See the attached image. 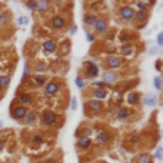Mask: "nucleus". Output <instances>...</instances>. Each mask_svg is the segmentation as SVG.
I'll use <instances>...</instances> for the list:
<instances>
[{
  "label": "nucleus",
  "mask_w": 163,
  "mask_h": 163,
  "mask_svg": "<svg viewBox=\"0 0 163 163\" xmlns=\"http://www.w3.org/2000/svg\"><path fill=\"white\" fill-rule=\"evenodd\" d=\"M85 67H86V77L95 79L96 76L99 75V69H97V66H96L93 62H86Z\"/></svg>",
  "instance_id": "f257e3e1"
},
{
  "label": "nucleus",
  "mask_w": 163,
  "mask_h": 163,
  "mask_svg": "<svg viewBox=\"0 0 163 163\" xmlns=\"http://www.w3.org/2000/svg\"><path fill=\"white\" fill-rule=\"evenodd\" d=\"M56 120H57V115H56L54 112H50V110L44 112L43 116H42V122H43L46 126L54 125V123H56Z\"/></svg>",
  "instance_id": "f03ea898"
},
{
  "label": "nucleus",
  "mask_w": 163,
  "mask_h": 163,
  "mask_svg": "<svg viewBox=\"0 0 163 163\" xmlns=\"http://www.w3.org/2000/svg\"><path fill=\"white\" fill-rule=\"evenodd\" d=\"M59 90H60V86H59V83H56V82H49V83H46V86H44V92H46L47 96L57 95Z\"/></svg>",
  "instance_id": "7ed1b4c3"
},
{
  "label": "nucleus",
  "mask_w": 163,
  "mask_h": 163,
  "mask_svg": "<svg viewBox=\"0 0 163 163\" xmlns=\"http://www.w3.org/2000/svg\"><path fill=\"white\" fill-rule=\"evenodd\" d=\"M106 66L109 69H117L122 66V57L119 56H109L107 60H106Z\"/></svg>",
  "instance_id": "20e7f679"
},
{
  "label": "nucleus",
  "mask_w": 163,
  "mask_h": 163,
  "mask_svg": "<svg viewBox=\"0 0 163 163\" xmlns=\"http://www.w3.org/2000/svg\"><path fill=\"white\" fill-rule=\"evenodd\" d=\"M120 17H122L125 22H129V20H133V16H135V10H133L132 7H122L120 9Z\"/></svg>",
  "instance_id": "39448f33"
},
{
  "label": "nucleus",
  "mask_w": 163,
  "mask_h": 163,
  "mask_svg": "<svg viewBox=\"0 0 163 163\" xmlns=\"http://www.w3.org/2000/svg\"><path fill=\"white\" fill-rule=\"evenodd\" d=\"M26 113H27V110L24 106H17V107H14L13 110H12V117L16 120H20L26 116Z\"/></svg>",
  "instance_id": "423d86ee"
},
{
  "label": "nucleus",
  "mask_w": 163,
  "mask_h": 163,
  "mask_svg": "<svg viewBox=\"0 0 163 163\" xmlns=\"http://www.w3.org/2000/svg\"><path fill=\"white\" fill-rule=\"evenodd\" d=\"M117 79H119V76H117V73H115L113 70H107L105 72V75H103V83H116L117 82Z\"/></svg>",
  "instance_id": "0eeeda50"
},
{
  "label": "nucleus",
  "mask_w": 163,
  "mask_h": 163,
  "mask_svg": "<svg viewBox=\"0 0 163 163\" xmlns=\"http://www.w3.org/2000/svg\"><path fill=\"white\" fill-rule=\"evenodd\" d=\"M50 24L53 29H56V30H60V29H63L65 27V19L60 16H54L52 17V20H50Z\"/></svg>",
  "instance_id": "6e6552de"
},
{
  "label": "nucleus",
  "mask_w": 163,
  "mask_h": 163,
  "mask_svg": "<svg viewBox=\"0 0 163 163\" xmlns=\"http://www.w3.org/2000/svg\"><path fill=\"white\" fill-rule=\"evenodd\" d=\"M93 27H95V32L103 33V32H106V29H107V22L103 20V19H97V20L95 22V24H93Z\"/></svg>",
  "instance_id": "1a4fd4ad"
},
{
  "label": "nucleus",
  "mask_w": 163,
  "mask_h": 163,
  "mask_svg": "<svg viewBox=\"0 0 163 163\" xmlns=\"http://www.w3.org/2000/svg\"><path fill=\"white\" fill-rule=\"evenodd\" d=\"M109 140H110V135H109L107 132H105V130L97 132V135H96V142H97V143L105 145V143H107Z\"/></svg>",
  "instance_id": "9d476101"
},
{
  "label": "nucleus",
  "mask_w": 163,
  "mask_h": 163,
  "mask_svg": "<svg viewBox=\"0 0 163 163\" xmlns=\"http://www.w3.org/2000/svg\"><path fill=\"white\" fill-rule=\"evenodd\" d=\"M139 100H140V96H139V93L137 92H129L127 93V96H126V102L129 103V105H137L139 103Z\"/></svg>",
  "instance_id": "9b49d317"
},
{
  "label": "nucleus",
  "mask_w": 163,
  "mask_h": 163,
  "mask_svg": "<svg viewBox=\"0 0 163 163\" xmlns=\"http://www.w3.org/2000/svg\"><path fill=\"white\" fill-rule=\"evenodd\" d=\"M90 145H92V140H90L89 136H82L80 139H79V142H77V147H79V149H89Z\"/></svg>",
  "instance_id": "f8f14e48"
},
{
  "label": "nucleus",
  "mask_w": 163,
  "mask_h": 163,
  "mask_svg": "<svg viewBox=\"0 0 163 163\" xmlns=\"http://www.w3.org/2000/svg\"><path fill=\"white\" fill-rule=\"evenodd\" d=\"M133 19H135L136 22H146L147 19H149V13H147L146 10H137L135 12V16H133Z\"/></svg>",
  "instance_id": "ddd939ff"
},
{
  "label": "nucleus",
  "mask_w": 163,
  "mask_h": 163,
  "mask_svg": "<svg viewBox=\"0 0 163 163\" xmlns=\"http://www.w3.org/2000/svg\"><path fill=\"white\" fill-rule=\"evenodd\" d=\"M87 107L93 112H99L100 109H102V102L97 100V99H92V100H89L87 102Z\"/></svg>",
  "instance_id": "4468645a"
},
{
  "label": "nucleus",
  "mask_w": 163,
  "mask_h": 163,
  "mask_svg": "<svg viewBox=\"0 0 163 163\" xmlns=\"http://www.w3.org/2000/svg\"><path fill=\"white\" fill-rule=\"evenodd\" d=\"M115 115L117 116V119H119V120H125V119H127V117H129L130 112L126 107H119V109H116Z\"/></svg>",
  "instance_id": "2eb2a0df"
},
{
  "label": "nucleus",
  "mask_w": 163,
  "mask_h": 163,
  "mask_svg": "<svg viewBox=\"0 0 163 163\" xmlns=\"http://www.w3.org/2000/svg\"><path fill=\"white\" fill-rule=\"evenodd\" d=\"M43 50L46 52V53H53V52L56 50V43H54L53 40H46L43 43Z\"/></svg>",
  "instance_id": "dca6fc26"
},
{
  "label": "nucleus",
  "mask_w": 163,
  "mask_h": 163,
  "mask_svg": "<svg viewBox=\"0 0 163 163\" xmlns=\"http://www.w3.org/2000/svg\"><path fill=\"white\" fill-rule=\"evenodd\" d=\"M93 95H95V97L97 99H105L106 96L109 95V90L106 87H103V89H95V92H93Z\"/></svg>",
  "instance_id": "f3484780"
},
{
  "label": "nucleus",
  "mask_w": 163,
  "mask_h": 163,
  "mask_svg": "<svg viewBox=\"0 0 163 163\" xmlns=\"http://www.w3.org/2000/svg\"><path fill=\"white\" fill-rule=\"evenodd\" d=\"M19 100H20V103H23V105H26V106L33 103V99H32V96L29 95V93H22V95L19 96Z\"/></svg>",
  "instance_id": "a211bd4d"
},
{
  "label": "nucleus",
  "mask_w": 163,
  "mask_h": 163,
  "mask_svg": "<svg viewBox=\"0 0 163 163\" xmlns=\"http://www.w3.org/2000/svg\"><path fill=\"white\" fill-rule=\"evenodd\" d=\"M49 7H50V3L46 2V0H42V2H37V9L36 10H39L40 13H46L49 10Z\"/></svg>",
  "instance_id": "6ab92c4d"
},
{
  "label": "nucleus",
  "mask_w": 163,
  "mask_h": 163,
  "mask_svg": "<svg viewBox=\"0 0 163 163\" xmlns=\"http://www.w3.org/2000/svg\"><path fill=\"white\" fill-rule=\"evenodd\" d=\"M136 163H153L149 155H140L136 157Z\"/></svg>",
  "instance_id": "aec40b11"
},
{
  "label": "nucleus",
  "mask_w": 163,
  "mask_h": 163,
  "mask_svg": "<svg viewBox=\"0 0 163 163\" xmlns=\"http://www.w3.org/2000/svg\"><path fill=\"white\" fill-rule=\"evenodd\" d=\"M96 20H97V17H96L95 14H86L85 16V23L87 24V26H93Z\"/></svg>",
  "instance_id": "412c9836"
},
{
  "label": "nucleus",
  "mask_w": 163,
  "mask_h": 163,
  "mask_svg": "<svg viewBox=\"0 0 163 163\" xmlns=\"http://www.w3.org/2000/svg\"><path fill=\"white\" fill-rule=\"evenodd\" d=\"M120 50H122V54H123V56H130V54L133 53V47L130 46V44H123Z\"/></svg>",
  "instance_id": "4be33fe9"
},
{
  "label": "nucleus",
  "mask_w": 163,
  "mask_h": 163,
  "mask_svg": "<svg viewBox=\"0 0 163 163\" xmlns=\"http://www.w3.org/2000/svg\"><path fill=\"white\" fill-rule=\"evenodd\" d=\"M46 76H36V77H33V82H34V85L36 86H42L46 83Z\"/></svg>",
  "instance_id": "5701e85b"
},
{
  "label": "nucleus",
  "mask_w": 163,
  "mask_h": 163,
  "mask_svg": "<svg viewBox=\"0 0 163 163\" xmlns=\"http://www.w3.org/2000/svg\"><path fill=\"white\" fill-rule=\"evenodd\" d=\"M23 119H24V122H26V123H29V125H30V123L34 122V119H36V115H34L33 112H27Z\"/></svg>",
  "instance_id": "b1692460"
},
{
  "label": "nucleus",
  "mask_w": 163,
  "mask_h": 163,
  "mask_svg": "<svg viewBox=\"0 0 163 163\" xmlns=\"http://www.w3.org/2000/svg\"><path fill=\"white\" fill-rule=\"evenodd\" d=\"M145 103L149 105V106H153L155 103H156V97L152 96V95H146V96H145Z\"/></svg>",
  "instance_id": "393cba45"
},
{
  "label": "nucleus",
  "mask_w": 163,
  "mask_h": 163,
  "mask_svg": "<svg viewBox=\"0 0 163 163\" xmlns=\"http://www.w3.org/2000/svg\"><path fill=\"white\" fill-rule=\"evenodd\" d=\"M10 83V77L9 76H2L0 77V87H7Z\"/></svg>",
  "instance_id": "a878e982"
},
{
  "label": "nucleus",
  "mask_w": 163,
  "mask_h": 163,
  "mask_svg": "<svg viewBox=\"0 0 163 163\" xmlns=\"http://www.w3.org/2000/svg\"><path fill=\"white\" fill-rule=\"evenodd\" d=\"M69 50H70V44H69V42H65V43L60 46V53L62 54H67Z\"/></svg>",
  "instance_id": "bb28decb"
},
{
  "label": "nucleus",
  "mask_w": 163,
  "mask_h": 163,
  "mask_svg": "<svg viewBox=\"0 0 163 163\" xmlns=\"http://www.w3.org/2000/svg\"><path fill=\"white\" fill-rule=\"evenodd\" d=\"M9 22H10V16H9L7 13L0 16V24H6V23H9Z\"/></svg>",
  "instance_id": "cd10ccee"
},
{
  "label": "nucleus",
  "mask_w": 163,
  "mask_h": 163,
  "mask_svg": "<svg viewBox=\"0 0 163 163\" xmlns=\"http://www.w3.org/2000/svg\"><path fill=\"white\" fill-rule=\"evenodd\" d=\"M76 86H77L79 89H83L86 86V83H85V80H83V79L80 77V76H79V77H76Z\"/></svg>",
  "instance_id": "c85d7f7f"
},
{
  "label": "nucleus",
  "mask_w": 163,
  "mask_h": 163,
  "mask_svg": "<svg viewBox=\"0 0 163 163\" xmlns=\"http://www.w3.org/2000/svg\"><path fill=\"white\" fill-rule=\"evenodd\" d=\"M153 83H155V87H156L157 90H160V89H162V79H160L159 76H156V77H155V82H153Z\"/></svg>",
  "instance_id": "c756f323"
},
{
  "label": "nucleus",
  "mask_w": 163,
  "mask_h": 163,
  "mask_svg": "<svg viewBox=\"0 0 163 163\" xmlns=\"http://www.w3.org/2000/svg\"><path fill=\"white\" fill-rule=\"evenodd\" d=\"M26 7H29L32 10H36V9H37V2H27Z\"/></svg>",
  "instance_id": "7c9ffc66"
},
{
  "label": "nucleus",
  "mask_w": 163,
  "mask_h": 163,
  "mask_svg": "<svg viewBox=\"0 0 163 163\" xmlns=\"http://www.w3.org/2000/svg\"><path fill=\"white\" fill-rule=\"evenodd\" d=\"M36 70L37 72H46L47 70V66L44 65V63H39V65H36Z\"/></svg>",
  "instance_id": "2f4dec72"
},
{
  "label": "nucleus",
  "mask_w": 163,
  "mask_h": 163,
  "mask_svg": "<svg viewBox=\"0 0 163 163\" xmlns=\"http://www.w3.org/2000/svg\"><path fill=\"white\" fill-rule=\"evenodd\" d=\"M42 142H43V137H42L40 135H36L33 137V143H37V145H40Z\"/></svg>",
  "instance_id": "473e14b6"
},
{
  "label": "nucleus",
  "mask_w": 163,
  "mask_h": 163,
  "mask_svg": "<svg viewBox=\"0 0 163 163\" xmlns=\"http://www.w3.org/2000/svg\"><path fill=\"white\" fill-rule=\"evenodd\" d=\"M93 86H95L96 89H103L106 85L103 83V82H93Z\"/></svg>",
  "instance_id": "72a5a7b5"
},
{
  "label": "nucleus",
  "mask_w": 163,
  "mask_h": 163,
  "mask_svg": "<svg viewBox=\"0 0 163 163\" xmlns=\"http://www.w3.org/2000/svg\"><path fill=\"white\" fill-rule=\"evenodd\" d=\"M136 7H137L139 10H146V3H142V2H139V3H136Z\"/></svg>",
  "instance_id": "f704fd0d"
},
{
  "label": "nucleus",
  "mask_w": 163,
  "mask_h": 163,
  "mask_svg": "<svg viewBox=\"0 0 163 163\" xmlns=\"http://www.w3.org/2000/svg\"><path fill=\"white\" fill-rule=\"evenodd\" d=\"M17 23H19V24H24V23H27V17H26V16L19 17V19H17Z\"/></svg>",
  "instance_id": "c9c22d12"
},
{
  "label": "nucleus",
  "mask_w": 163,
  "mask_h": 163,
  "mask_svg": "<svg viewBox=\"0 0 163 163\" xmlns=\"http://www.w3.org/2000/svg\"><path fill=\"white\" fill-rule=\"evenodd\" d=\"M86 39H87V42H90V43L95 42V36H93L92 33H86Z\"/></svg>",
  "instance_id": "e433bc0d"
},
{
  "label": "nucleus",
  "mask_w": 163,
  "mask_h": 163,
  "mask_svg": "<svg viewBox=\"0 0 163 163\" xmlns=\"http://www.w3.org/2000/svg\"><path fill=\"white\" fill-rule=\"evenodd\" d=\"M77 100H76V97H73L72 99V110H76V109H77Z\"/></svg>",
  "instance_id": "4c0bfd02"
},
{
  "label": "nucleus",
  "mask_w": 163,
  "mask_h": 163,
  "mask_svg": "<svg viewBox=\"0 0 163 163\" xmlns=\"http://www.w3.org/2000/svg\"><path fill=\"white\" fill-rule=\"evenodd\" d=\"M157 44H159V46H162V44H163V34L162 33L157 36Z\"/></svg>",
  "instance_id": "58836bf2"
},
{
  "label": "nucleus",
  "mask_w": 163,
  "mask_h": 163,
  "mask_svg": "<svg viewBox=\"0 0 163 163\" xmlns=\"http://www.w3.org/2000/svg\"><path fill=\"white\" fill-rule=\"evenodd\" d=\"M29 73H30V70H29V67H26L24 69V72H23V79H26L27 76H29Z\"/></svg>",
  "instance_id": "ea45409f"
},
{
  "label": "nucleus",
  "mask_w": 163,
  "mask_h": 163,
  "mask_svg": "<svg viewBox=\"0 0 163 163\" xmlns=\"http://www.w3.org/2000/svg\"><path fill=\"white\" fill-rule=\"evenodd\" d=\"M156 157L157 159H162V149H160V147L156 150Z\"/></svg>",
  "instance_id": "a19ab883"
},
{
  "label": "nucleus",
  "mask_w": 163,
  "mask_h": 163,
  "mask_svg": "<svg viewBox=\"0 0 163 163\" xmlns=\"http://www.w3.org/2000/svg\"><path fill=\"white\" fill-rule=\"evenodd\" d=\"M77 32V26H72L70 27V34H75Z\"/></svg>",
  "instance_id": "79ce46f5"
},
{
  "label": "nucleus",
  "mask_w": 163,
  "mask_h": 163,
  "mask_svg": "<svg viewBox=\"0 0 163 163\" xmlns=\"http://www.w3.org/2000/svg\"><path fill=\"white\" fill-rule=\"evenodd\" d=\"M160 65H162V62H160V60H157V62H156V67L159 69V70H160Z\"/></svg>",
  "instance_id": "37998d69"
},
{
  "label": "nucleus",
  "mask_w": 163,
  "mask_h": 163,
  "mask_svg": "<svg viewBox=\"0 0 163 163\" xmlns=\"http://www.w3.org/2000/svg\"><path fill=\"white\" fill-rule=\"evenodd\" d=\"M3 147H4V143L2 142V140H0V152H2V150H3Z\"/></svg>",
  "instance_id": "c03bdc74"
},
{
  "label": "nucleus",
  "mask_w": 163,
  "mask_h": 163,
  "mask_svg": "<svg viewBox=\"0 0 163 163\" xmlns=\"http://www.w3.org/2000/svg\"><path fill=\"white\" fill-rule=\"evenodd\" d=\"M46 163H56V162H54L53 159H50V160H47V162H46Z\"/></svg>",
  "instance_id": "a18cd8bd"
}]
</instances>
